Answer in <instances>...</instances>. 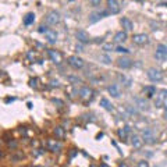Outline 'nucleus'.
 Listing matches in <instances>:
<instances>
[{
    "instance_id": "f257e3e1",
    "label": "nucleus",
    "mask_w": 167,
    "mask_h": 167,
    "mask_svg": "<svg viewBox=\"0 0 167 167\" xmlns=\"http://www.w3.org/2000/svg\"><path fill=\"white\" fill-rule=\"evenodd\" d=\"M45 21L48 22L49 25H57L59 22L61 21V17H60V13L56 11V10H52L46 14L45 17Z\"/></svg>"
},
{
    "instance_id": "f3484780",
    "label": "nucleus",
    "mask_w": 167,
    "mask_h": 167,
    "mask_svg": "<svg viewBox=\"0 0 167 167\" xmlns=\"http://www.w3.org/2000/svg\"><path fill=\"white\" fill-rule=\"evenodd\" d=\"M143 92H145V95H146L148 98H153L156 95V86H153V85H148V86H145L143 88Z\"/></svg>"
},
{
    "instance_id": "4be33fe9",
    "label": "nucleus",
    "mask_w": 167,
    "mask_h": 167,
    "mask_svg": "<svg viewBox=\"0 0 167 167\" xmlns=\"http://www.w3.org/2000/svg\"><path fill=\"white\" fill-rule=\"evenodd\" d=\"M48 145H49V148H50V149H52L53 152H59V151H60V145L54 142L53 139H50L49 142H48Z\"/></svg>"
},
{
    "instance_id": "7c9ffc66",
    "label": "nucleus",
    "mask_w": 167,
    "mask_h": 167,
    "mask_svg": "<svg viewBox=\"0 0 167 167\" xmlns=\"http://www.w3.org/2000/svg\"><path fill=\"white\" fill-rule=\"evenodd\" d=\"M155 105H156V107H162V106L164 105V102L162 100V99L157 98V99H156V102H155Z\"/></svg>"
},
{
    "instance_id": "a19ab883",
    "label": "nucleus",
    "mask_w": 167,
    "mask_h": 167,
    "mask_svg": "<svg viewBox=\"0 0 167 167\" xmlns=\"http://www.w3.org/2000/svg\"><path fill=\"white\" fill-rule=\"evenodd\" d=\"M52 86H59V81H52Z\"/></svg>"
},
{
    "instance_id": "37998d69",
    "label": "nucleus",
    "mask_w": 167,
    "mask_h": 167,
    "mask_svg": "<svg viewBox=\"0 0 167 167\" xmlns=\"http://www.w3.org/2000/svg\"><path fill=\"white\" fill-rule=\"evenodd\" d=\"M138 1H142V0H138Z\"/></svg>"
},
{
    "instance_id": "a211bd4d",
    "label": "nucleus",
    "mask_w": 167,
    "mask_h": 167,
    "mask_svg": "<svg viewBox=\"0 0 167 167\" xmlns=\"http://www.w3.org/2000/svg\"><path fill=\"white\" fill-rule=\"evenodd\" d=\"M127 41V32L125 31H120L114 35V42L117 43H121V42H125Z\"/></svg>"
},
{
    "instance_id": "79ce46f5",
    "label": "nucleus",
    "mask_w": 167,
    "mask_h": 167,
    "mask_svg": "<svg viewBox=\"0 0 167 167\" xmlns=\"http://www.w3.org/2000/svg\"><path fill=\"white\" fill-rule=\"evenodd\" d=\"M120 167H127V166H125V164H121V166H120Z\"/></svg>"
},
{
    "instance_id": "9d476101",
    "label": "nucleus",
    "mask_w": 167,
    "mask_h": 167,
    "mask_svg": "<svg viewBox=\"0 0 167 167\" xmlns=\"http://www.w3.org/2000/svg\"><path fill=\"white\" fill-rule=\"evenodd\" d=\"M132 41H134V43H137V45H145V43H148L149 38H148L146 33H137V35H134Z\"/></svg>"
},
{
    "instance_id": "4c0bfd02",
    "label": "nucleus",
    "mask_w": 167,
    "mask_h": 167,
    "mask_svg": "<svg viewBox=\"0 0 167 167\" xmlns=\"http://www.w3.org/2000/svg\"><path fill=\"white\" fill-rule=\"evenodd\" d=\"M151 25H152V29H153V31H156V29H157V27H159V25L155 24V22H151Z\"/></svg>"
},
{
    "instance_id": "58836bf2",
    "label": "nucleus",
    "mask_w": 167,
    "mask_h": 167,
    "mask_svg": "<svg viewBox=\"0 0 167 167\" xmlns=\"http://www.w3.org/2000/svg\"><path fill=\"white\" fill-rule=\"evenodd\" d=\"M53 102H54V103H57V105H60V106H63V102H61V100H59V99H54Z\"/></svg>"
},
{
    "instance_id": "9b49d317",
    "label": "nucleus",
    "mask_w": 167,
    "mask_h": 167,
    "mask_svg": "<svg viewBox=\"0 0 167 167\" xmlns=\"http://www.w3.org/2000/svg\"><path fill=\"white\" fill-rule=\"evenodd\" d=\"M134 102L138 106L139 110H149V103H148V100L145 98H135Z\"/></svg>"
},
{
    "instance_id": "72a5a7b5",
    "label": "nucleus",
    "mask_w": 167,
    "mask_h": 167,
    "mask_svg": "<svg viewBox=\"0 0 167 167\" xmlns=\"http://www.w3.org/2000/svg\"><path fill=\"white\" fill-rule=\"evenodd\" d=\"M31 86H32V88H36L38 86V79L36 78H35V79H31Z\"/></svg>"
},
{
    "instance_id": "6e6552de",
    "label": "nucleus",
    "mask_w": 167,
    "mask_h": 167,
    "mask_svg": "<svg viewBox=\"0 0 167 167\" xmlns=\"http://www.w3.org/2000/svg\"><path fill=\"white\" fill-rule=\"evenodd\" d=\"M117 65L122 70H128L132 67V60L128 59V57H120L117 60Z\"/></svg>"
},
{
    "instance_id": "39448f33",
    "label": "nucleus",
    "mask_w": 167,
    "mask_h": 167,
    "mask_svg": "<svg viewBox=\"0 0 167 167\" xmlns=\"http://www.w3.org/2000/svg\"><path fill=\"white\" fill-rule=\"evenodd\" d=\"M68 64L75 70H79L84 67V60L78 56H70L68 57Z\"/></svg>"
},
{
    "instance_id": "dca6fc26",
    "label": "nucleus",
    "mask_w": 167,
    "mask_h": 167,
    "mask_svg": "<svg viewBox=\"0 0 167 167\" xmlns=\"http://www.w3.org/2000/svg\"><path fill=\"white\" fill-rule=\"evenodd\" d=\"M107 91H109V94H110L113 98H118V96H120V88H118L117 84H111V85L107 88Z\"/></svg>"
},
{
    "instance_id": "aec40b11",
    "label": "nucleus",
    "mask_w": 167,
    "mask_h": 167,
    "mask_svg": "<svg viewBox=\"0 0 167 167\" xmlns=\"http://www.w3.org/2000/svg\"><path fill=\"white\" fill-rule=\"evenodd\" d=\"M33 21H35V14H33V13H28V14L24 17V24L25 25L33 24Z\"/></svg>"
},
{
    "instance_id": "ddd939ff",
    "label": "nucleus",
    "mask_w": 167,
    "mask_h": 167,
    "mask_svg": "<svg viewBox=\"0 0 167 167\" xmlns=\"http://www.w3.org/2000/svg\"><path fill=\"white\" fill-rule=\"evenodd\" d=\"M131 143H132V146H134L135 149H141L143 145V141L141 137H138V135H132V137H131Z\"/></svg>"
},
{
    "instance_id": "1a4fd4ad",
    "label": "nucleus",
    "mask_w": 167,
    "mask_h": 167,
    "mask_svg": "<svg viewBox=\"0 0 167 167\" xmlns=\"http://www.w3.org/2000/svg\"><path fill=\"white\" fill-rule=\"evenodd\" d=\"M107 8H109V13H111V14L120 13V4L117 0H107Z\"/></svg>"
},
{
    "instance_id": "6ab92c4d",
    "label": "nucleus",
    "mask_w": 167,
    "mask_h": 167,
    "mask_svg": "<svg viewBox=\"0 0 167 167\" xmlns=\"http://www.w3.org/2000/svg\"><path fill=\"white\" fill-rule=\"evenodd\" d=\"M45 36H46V39H48L50 43H54V42L57 41V33L54 32V31H52V29H48V31H46Z\"/></svg>"
},
{
    "instance_id": "2eb2a0df",
    "label": "nucleus",
    "mask_w": 167,
    "mask_h": 167,
    "mask_svg": "<svg viewBox=\"0 0 167 167\" xmlns=\"http://www.w3.org/2000/svg\"><path fill=\"white\" fill-rule=\"evenodd\" d=\"M92 89L91 88H88V86H84V88H81L79 89V96H81L82 99H89L91 96H92Z\"/></svg>"
},
{
    "instance_id": "4468645a",
    "label": "nucleus",
    "mask_w": 167,
    "mask_h": 167,
    "mask_svg": "<svg viewBox=\"0 0 167 167\" xmlns=\"http://www.w3.org/2000/svg\"><path fill=\"white\" fill-rule=\"evenodd\" d=\"M48 54H49V57L52 59V61L53 63H60L61 61V54L57 52V50H53V49H50V50H48Z\"/></svg>"
},
{
    "instance_id": "0eeeda50",
    "label": "nucleus",
    "mask_w": 167,
    "mask_h": 167,
    "mask_svg": "<svg viewBox=\"0 0 167 167\" xmlns=\"http://www.w3.org/2000/svg\"><path fill=\"white\" fill-rule=\"evenodd\" d=\"M75 36H77L78 42H79L81 45H85V43H89V42H91L89 35H88V33H86L84 29H79V31H77Z\"/></svg>"
},
{
    "instance_id": "20e7f679",
    "label": "nucleus",
    "mask_w": 167,
    "mask_h": 167,
    "mask_svg": "<svg viewBox=\"0 0 167 167\" xmlns=\"http://www.w3.org/2000/svg\"><path fill=\"white\" fill-rule=\"evenodd\" d=\"M142 141H145L146 143H155L156 142V135L151 128H145L142 131Z\"/></svg>"
},
{
    "instance_id": "f704fd0d",
    "label": "nucleus",
    "mask_w": 167,
    "mask_h": 167,
    "mask_svg": "<svg viewBox=\"0 0 167 167\" xmlns=\"http://www.w3.org/2000/svg\"><path fill=\"white\" fill-rule=\"evenodd\" d=\"M46 31H48V27H43V25H42V27H39V32H41V33H45Z\"/></svg>"
},
{
    "instance_id": "ea45409f",
    "label": "nucleus",
    "mask_w": 167,
    "mask_h": 167,
    "mask_svg": "<svg viewBox=\"0 0 167 167\" xmlns=\"http://www.w3.org/2000/svg\"><path fill=\"white\" fill-rule=\"evenodd\" d=\"M77 52H84V50H82V46H81V45H77Z\"/></svg>"
},
{
    "instance_id": "cd10ccee",
    "label": "nucleus",
    "mask_w": 167,
    "mask_h": 167,
    "mask_svg": "<svg viewBox=\"0 0 167 167\" xmlns=\"http://www.w3.org/2000/svg\"><path fill=\"white\" fill-rule=\"evenodd\" d=\"M127 111H128V113L131 114V116H134V114H138V111H137V109H132V107L131 106H127Z\"/></svg>"
},
{
    "instance_id": "f03ea898",
    "label": "nucleus",
    "mask_w": 167,
    "mask_h": 167,
    "mask_svg": "<svg viewBox=\"0 0 167 167\" xmlns=\"http://www.w3.org/2000/svg\"><path fill=\"white\" fill-rule=\"evenodd\" d=\"M148 78L152 82H160L163 79V71L159 68H149L148 70Z\"/></svg>"
},
{
    "instance_id": "c756f323",
    "label": "nucleus",
    "mask_w": 167,
    "mask_h": 167,
    "mask_svg": "<svg viewBox=\"0 0 167 167\" xmlns=\"http://www.w3.org/2000/svg\"><path fill=\"white\" fill-rule=\"evenodd\" d=\"M100 1H102V0H89V3L92 7H98L99 4H100Z\"/></svg>"
},
{
    "instance_id": "f8f14e48",
    "label": "nucleus",
    "mask_w": 167,
    "mask_h": 167,
    "mask_svg": "<svg viewBox=\"0 0 167 167\" xmlns=\"http://www.w3.org/2000/svg\"><path fill=\"white\" fill-rule=\"evenodd\" d=\"M121 25H122V28H124V31H132L134 29V24H132V21L130 20V18H127V17H122L121 18Z\"/></svg>"
},
{
    "instance_id": "c9c22d12",
    "label": "nucleus",
    "mask_w": 167,
    "mask_h": 167,
    "mask_svg": "<svg viewBox=\"0 0 167 167\" xmlns=\"http://www.w3.org/2000/svg\"><path fill=\"white\" fill-rule=\"evenodd\" d=\"M103 49H105V50H106V52H109V50H113V46H111V45H105V46H103Z\"/></svg>"
},
{
    "instance_id": "5701e85b",
    "label": "nucleus",
    "mask_w": 167,
    "mask_h": 167,
    "mask_svg": "<svg viewBox=\"0 0 167 167\" xmlns=\"http://www.w3.org/2000/svg\"><path fill=\"white\" fill-rule=\"evenodd\" d=\"M54 132H56V135H57V138H64V128L63 127H56L54 128Z\"/></svg>"
},
{
    "instance_id": "c85d7f7f",
    "label": "nucleus",
    "mask_w": 167,
    "mask_h": 167,
    "mask_svg": "<svg viewBox=\"0 0 167 167\" xmlns=\"http://www.w3.org/2000/svg\"><path fill=\"white\" fill-rule=\"evenodd\" d=\"M116 52H118V53H128L130 50L125 49V48H122V46H118L117 49H116Z\"/></svg>"
},
{
    "instance_id": "7ed1b4c3",
    "label": "nucleus",
    "mask_w": 167,
    "mask_h": 167,
    "mask_svg": "<svg viewBox=\"0 0 167 167\" xmlns=\"http://www.w3.org/2000/svg\"><path fill=\"white\" fill-rule=\"evenodd\" d=\"M155 57L160 61H164L167 59V46L164 45V43H159V45H157Z\"/></svg>"
},
{
    "instance_id": "423d86ee",
    "label": "nucleus",
    "mask_w": 167,
    "mask_h": 167,
    "mask_svg": "<svg viewBox=\"0 0 167 167\" xmlns=\"http://www.w3.org/2000/svg\"><path fill=\"white\" fill-rule=\"evenodd\" d=\"M109 14H110L109 11H96V13H92V14L89 16V22H91V24H95V22L100 21L102 18L107 17Z\"/></svg>"
},
{
    "instance_id": "2f4dec72",
    "label": "nucleus",
    "mask_w": 167,
    "mask_h": 167,
    "mask_svg": "<svg viewBox=\"0 0 167 167\" xmlns=\"http://www.w3.org/2000/svg\"><path fill=\"white\" fill-rule=\"evenodd\" d=\"M138 167H149V164L145 160H141V162H138Z\"/></svg>"
},
{
    "instance_id": "412c9836",
    "label": "nucleus",
    "mask_w": 167,
    "mask_h": 167,
    "mask_svg": "<svg viewBox=\"0 0 167 167\" xmlns=\"http://www.w3.org/2000/svg\"><path fill=\"white\" fill-rule=\"evenodd\" d=\"M100 106H103L106 110H113V106H111V103L109 102V99L106 98H102L100 99Z\"/></svg>"
},
{
    "instance_id": "bb28decb",
    "label": "nucleus",
    "mask_w": 167,
    "mask_h": 167,
    "mask_svg": "<svg viewBox=\"0 0 167 167\" xmlns=\"http://www.w3.org/2000/svg\"><path fill=\"white\" fill-rule=\"evenodd\" d=\"M166 94H167V91H166V89H162V91L159 92V96H157V98L162 99L163 102H166Z\"/></svg>"
},
{
    "instance_id": "a878e982",
    "label": "nucleus",
    "mask_w": 167,
    "mask_h": 167,
    "mask_svg": "<svg viewBox=\"0 0 167 167\" xmlns=\"http://www.w3.org/2000/svg\"><path fill=\"white\" fill-rule=\"evenodd\" d=\"M67 79H68L71 84H81V79L78 77H71V75H70V77H67Z\"/></svg>"
},
{
    "instance_id": "e433bc0d",
    "label": "nucleus",
    "mask_w": 167,
    "mask_h": 167,
    "mask_svg": "<svg viewBox=\"0 0 167 167\" xmlns=\"http://www.w3.org/2000/svg\"><path fill=\"white\" fill-rule=\"evenodd\" d=\"M124 131H125V134H130V132H131V127L130 125H125V127H124Z\"/></svg>"
},
{
    "instance_id": "393cba45",
    "label": "nucleus",
    "mask_w": 167,
    "mask_h": 167,
    "mask_svg": "<svg viewBox=\"0 0 167 167\" xmlns=\"http://www.w3.org/2000/svg\"><path fill=\"white\" fill-rule=\"evenodd\" d=\"M100 61H102L103 64H110V63H111V59L107 56V54H102V56H100Z\"/></svg>"
},
{
    "instance_id": "b1692460",
    "label": "nucleus",
    "mask_w": 167,
    "mask_h": 167,
    "mask_svg": "<svg viewBox=\"0 0 167 167\" xmlns=\"http://www.w3.org/2000/svg\"><path fill=\"white\" fill-rule=\"evenodd\" d=\"M118 78H120V81H121L125 86H130V85H131V79H128V78H127L125 75H122V74H120V75H118Z\"/></svg>"
},
{
    "instance_id": "473e14b6",
    "label": "nucleus",
    "mask_w": 167,
    "mask_h": 167,
    "mask_svg": "<svg viewBox=\"0 0 167 167\" xmlns=\"http://www.w3.org/2000/svg\"><path fill=\"white\" fill-rule=\"evenodd\" d=\"M118 135H120V138H127V134H125V131L124 130H118Z\"/></svg>"
}]
</instances>
